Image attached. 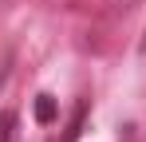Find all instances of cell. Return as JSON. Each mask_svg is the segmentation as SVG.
Wrapping results in <instances>:
<instances>
[{
    "label": "cell",
    "mask_w": 146,
    "mask_h": 142,
    "mask_svg": "<svg viewBox=\"0 0 146 142\" xmlns=\"http://www.w3.org/2000/svg\"><path fill=\"white\" fill-rule=\"evenodd\" d=\"M36 118H40L44 126L55 122V99H51V95H40V99H36Z\"/></svg>",
    "instance_id": "1"
},
{
    "label": "cell",
    "mask_w": 146,
    "mask_h": 142,
    "mask_svg": "<svg viewBox=\"0 0 146 142\" xmlns=\"http://www.w3.org/2000/svg\"><path fill=\"white\" fill-rule=\"evenodd\" d=\"M83 115H87V107H75L71 126H67V142H75V138H79V130H83Z\"/></svg>",
    "instance_id": "2"
},
{
    "label": "cell",
    "mask_w": 146,
    "mask_h": 142,
    "mask_svg": "<svg viewBox=\"0 0 146 142\" xmlns=\"http://www.w3.org/2000/svg\"><path fill=\"white\" fill-rule=\"evenodd\" d=\"M12 126H16V115H12V111H4V115H0V142L12 138Z\"/></svg>",
    "instance_id": "3"
}]
</instances>
